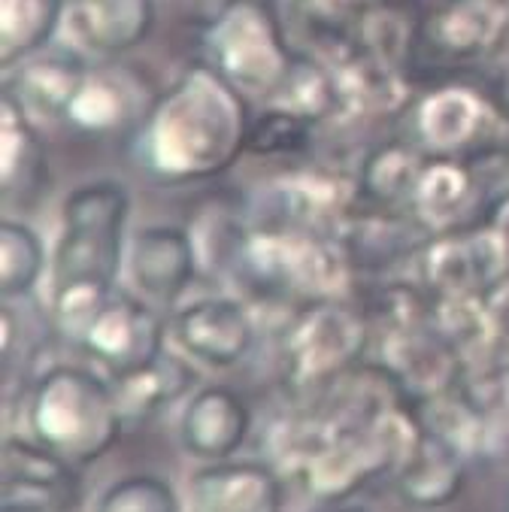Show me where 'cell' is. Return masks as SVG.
Returning <instances> with one entry per match:
<instances>
[{"instance_id": "obj_1", "label": "cell", "mask_w": 509, "mask_h": 512, "mask_svg": "<svg viewBox=\"0 0 509 512\" xmlns=\"http://www.w3.org/2000/svg\"><path fill=\"white\" fill-rule=\"evenodd\" d=\"M243 149H249L243 91L210 64L191 67L146 113L137 137L140 164L173 185L225 173Z\"/></svg>"}, {"instance_id": "obj_2", "label": "cell", "mask_w": 509, "mask_h": 512, "mask_svg": "<svg viewBox=\"0 0 509 512\" xmlns=\"http://www.w3.org/2000/svg\"><path fill=\"white\" fill-rule=\"evenodd\" d=\"M131 194L116 179H94L67 194L52 252V300L110 294L125 264Z\"/></svg>"}, {"instance_id": "obj_3", "label": "cell", "mask_w": 509, "mask_h": 512, "mask_svg": "<svg viewBox=\"0 0 509 512\" xmlns=\"http://www.w3.org/2000/svg\"><path fill=\"white\" fill-rule=\"evenodd\" d=\"M28 422L37 443L76 467L107 455L125 428L116 388L82 367H52L37 379Z\"/></svg>"}, {"instance_id": "obj_4", "label": "cell", "mask_w": 509, "mask_h": 512, "mask_svg": "<svg viewBox=\"0 0 509 512\" xmlns=\"http://www.w3.org/2000/svg\"><path fill=\"white\" fill-rule=\"evenodd\" d=\"M216 70L249 94H270L282 85L288 61L273 22L252 0L231 4L213 31Z\"/></svg>"}, {"instance_id": "obj_5", "label": "cell", "mask_w": 509, "mask_h": 512, "mask_svg": "<svg viewBox=\"0 0 509 512\" xmlns=\"http://www.w3.org/2000/svg\"><path fill=\"white\" fill-rule=\"evenodd\" d=\"M79 343L113 376H122L164 352V328L149 303L113 291L79 334Z\"/></svg>"}, {"instance_id": "obj_6", "label": "cell", "mask_w": 509, "mask_h": 512, "mask_svg": "<svg viewBox=\"0 0 509 512\" xmlns=\"http://www.w3.org/2000/svg\"><path fill=\"white\" fill-rule=\"evenodd\" d=\"M194 237L179 225H149L131 237L128 273L137 291L155 303H176L197 279Z\"/></svg>"}, {"instance_id": "obj_7", "label": "cell", "mask_w": 509, "mask_h": 512, "mask_svg": "<svg viewBox=\"0 0 509 512\" xmlns=\"http://www.w3.org/2000/svg\"><path fill=\"white\" fill-rule=\"evenodd\" d=\"M173 334L179 346L210 367H234L252 349L255 328L243 306L231 297L194 300L176 313Z\"/></svg>"}, {"instance_id": "obj_8", "label": "cell", "mask_w": 509, "mask_h": 512, "mask_svg": "<svg viewBox=\"0 0 509 512\" xmlns=\"http://www.w3.org/2000/svg\"><path fill=\"white\" fill-rule=\"evenodd\" d=\"M364 346L361 325L340 310H316L303 319L288 346V370L297 385H325L337 379Z\"/></svg>"}, {"instance_id": "obj_9", "label": "cell", "mask_w": 509, "mask_h": 512, "mask_svg": "<svg viewBox=\"0 0 509 512\" xmlns=\"http://www.w3.org/2000/svg\"><path fill=\"white\" fill-rule=\"evenodd\" d=\"M252 431V409L249 403L225 388V385H210L191 397L179 437L182 446L207 461H228L249 437Z\"/></svg>"}, {"instance_id": "obj_10", "label": "cell", "mask_w": 509, "mask_h": 512, "mask_svg": "<svg viewBox=\"0 0 509 512\" xmlns=\"http://www.w3.org/2000/svg\"><path fill=\"white\" fill-rule=\"evenodd\" d=\"M155 0H67L73 37L97 55H125L155 31Z\"/></svg>"}, {"instance_id": "obj_11", "label": "cell", "mask_w": 509, "mask_h": 512, "mask_svg": "<svg viewBox=\"0 0 509 512\" xmlns=\"http://www.w3.org/2000/svg\"><path fill=\"white\" fill-rule=\"evenodd\" d=\"M4 482L7 497L28 491L49 512H76L82 503V479L76 464L43 443H28L22 437H10L4 443Z\"/></svg>"}, {"instance_id": "obj_12", "label": "cell", "mask_w": 509, "mask_h": 512, "mask_svg": "<svg viewBox=\"0 0 509 512\" xmlns=\"http://www.w3.org/2000/svg\"><path fill=\"white\" fill-rule=\"evenodd\" d=\"M85 79H88V70L79 55L64 52V49L49 52V55L37 52L25 58L22 67L16 64L7 94L28 116L67 119Z\"/></svg>"}, {"instance_id": "obj_13", "label": "cell", "mask_w": 509, "mask_h": 512, "mask_svg": "<svg viewBox=\"0 0 509 512\" xmlns=\"http://www.w3.org/2000/svg\"><path fill=\"white\" fill-rule=\"evenodd\" d=\"M197 512H282V485L267 464L222 461L191 482Z\"/></svg>"}, {"instance_id": "obj_14", "label": "cell", "mask_w": 509, "mask_h": 512, "mask_svg": "<svg viewBox=\"0 0 509 512\" xmlns=\"http://www.w3.org/2000/svg\"><path fill=\"white\" fill-rule=\"evenodd\" d=\"M467 482L464 452L443 434L425 428L413 458L397 473V491L406 503L419 509H437L452 503Z\"/></svg>"}, {"instance_id": "obj_15", "label": "cell", "mask_w": 509, "mask_h": 512, "mask_svg": "<svg viewBox=\"0 0 509 512\" xmlns=\"http://www.w3.org/2000/svg\"><path fill=\"white\" fill-rule=\"evenodd\" d=\"M0 170H4V194L7 200H34L46 179L43 146L31 131V116L4 94V116H0Z\"/></svg>"}, {"instance_id": "obj_16", "label": "cell", "mask_w": 509, "mask_h": 512, "mask_svg": "<svg viewBox=\"0 0 509 512\" xmlns=\"http://www.w3.org/2000/svg\"><path fill=\"white\" fill-rule=\"evenodd\" d=\"M197 382L194 370L161 352L158 358H152L149 364L131 370V373H122L116 376L113 388H116V397H119V406H122V416H125V425L131 419H149L155 416L158 409H164L167 403L179 400L191 385Z\"/></svg>"}, {"instance_id": "obj_17", "label": "cell", "mask_w": 509, "mask_h": 512, "mask_svg": "<svg viewBox=\"0 0 509 512\" xmlns=\"http://www.w3.org/2000/svg\"><path fill=\"white\" fill-rule=\"evenodd\" d=\"M67 0H0V58L16 67L55 37Z\"/></svg>"}, {"instance_id": "obj_18", "label": "cell", "mask_w": 509, "mask_h": 512, "mask_svg": "<svg viewBox=\"0 0 509 512\" xmlns=\"http://www.w3.org/2000/svg\"><path fill=\"white\" fill-rule=\"evenodd\" d=\"M46 270V246L34 228L16 219L0 225V291L4 297L28 294Z\"/></svg>"}, {"instance_id": "obj_19", "label": "cell", "mask_w": 509, "mask_h": 512, "mask_svg": "<svg viewBox=\"0 0 509 512\" xmlns=\"http://www.w3.org/2000/svg\"><path fill=\"white\" fill-rule=\"evenodd\" d=\"M122 82L110 79V76H91L85 79L82 91L76 94L73 107L67 113V119L91 134H104L113 131L125 122V107H128V94L119 88Z\"/></svg>"}, {"instance_id": "obj_20", "label": "cell", "mask_w": 509, "mask_h": 512, "mask_svg": "<svg viewBox=\"0 0 509 512\" xmlns=\"http://www.w3.org/2000/svg\"><path fill=\"white\" fill-rule=\"evenodd\" d=\"M97 512H179V500L164 479L131 476L100 497Z\"/></svg>"}, {"instance_id": "obj_21", "label": "cell", "mask_w": 509, "mask_h": 512, "mask_svg": "<svg viewBox=\"0 0 509 512\" xmlns=\"http://www.w3.org/2000/svg\"><path fill=\"white\" fill-rule=\"evenodd\" d=\"M313 512H364V509H358V506H346V503H340V500H325L319 509H313Z\"/></svg>"}, {"instance_id": "obj_22", "label": "cell", "mask_w": 509, "mask_h": 512, "mask_svg": "<svg viewBox=\"0 0 509 512\" xmlns=\"http://www.w3.org/2000/svg\"><path fill=\"white\" fill-rule=\"evenodd\" d=\"M4 512H40L37 506H31V503H7L4 506Z\"/></svg>"}, {"instance_id": "obj_23", "label": "cell", "mask_w": 509, "mask_h": 512, "mask_svg": "<svg viewBox=\"0 0 509 512\" xmlns=\"http://www.w3.org/2000/svg\"><path fill=\"white\" fill-rule=\"evenodd\" d=\"M506 512H509V497H506Z\"/></svg>"}]
</instances>
